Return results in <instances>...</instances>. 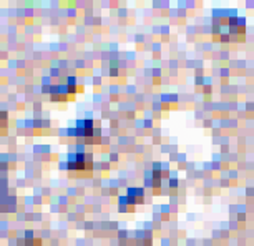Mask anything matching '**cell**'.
Returning <instances> with one entry per match:
<instances>
[{
  "mask_svg": "<svg viewBox=\"0 0 254 246\" xmlns=\"http://www.w3.org/2000/svg\"><path fill=\"white\" fill-rule=\"evenodd\" d=\"M92 166L93 157L90 153H85L83 147H76V152L70 153L68 158H66V163L62 165V168H66V170L76 173H88L92 171Z\"/></svg>",
  "mask_w": 254,
  "mask_h": 246,
  "instance_id": "cell-1",
  "label": "cell"
},
{
  "mask_svg": "<svg viewBox=\"0 0 254 246\" xmlns=\"http://www.w3.org/2000/svg\"><path fill=\"white\" fill-rule=\"evenodd\" d=\"M93 122L92 120H78L73 128L68 130V135L71 137H93Z\"/></svg>",
  "mask_w": 254,
  "mask_h": 246,
  "instance_id": "cell-2",
  "label": "cell"
},
{
  "mask_svg": "<svg viewBox=\"0 0 254 246\" xmlns=\"http://www.w3.org/2000/svg\"><path fill=\"white\" fill-rule=\"evenodd\" d=\"M23 246H42V243L38 240H32V241H25Z\"/></svg>",
  "mask_w": 254,
  "mask_h": 246,
  "instance_id": "cell-3",
  "label": "cell"
}]
</instances>
